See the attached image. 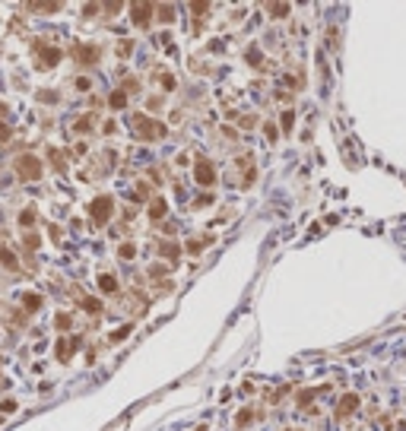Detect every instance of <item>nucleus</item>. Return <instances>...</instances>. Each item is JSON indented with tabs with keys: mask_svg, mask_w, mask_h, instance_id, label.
<instances>
[{
	"mask_svg": "<svg viewBox=\"0 0 406 431\" xmlns=\"http://www.w3.org/2000/svg\"><path fill=\"white\" fill-rule=\"evenodd\" d=\"M16 172H20L23 181H39L42 178V162L35 156H20L16 159Z\"/></svg>",
	"mask_w": 406,
	"mask_h": 431,
	"instance_id": "f257e3e1",
	"label": "nucleus"
},
{
	"mask_svg": "<svg viewBox=\"0 0 406 431\" xmlns=\"http://www.w3.org/2000/svg\"><path fill=\"white\" fill-rule=\"evenodd\" d=\"M134 124H137V130H140V137L143 140H159V137H165V124H159V121H150L146 115H134Z\"/></svg>",
	"mask_w": 406,
	"mask_h": 431,
	"instance_id": "f03ea898",
	"label": "nucleus"
},
{
	"mask_svg": "<svg viewBox=\"0 0 406 431\" xmlns=\"http://www.w3.org/2000/svg\"><path fill=\"white\" fill-rule=\"evenodd\" d=\"M112 197H108V194H102V197H96V200H92L89 203V216L92 219H96L99 222V226H102V222H108V219H112Z\"/></svg>",
	"mask_w": 406,
	"mask_h": 431,
	"instance_id": "7ed1b4c3",
	"label": "nucleus"
},
{
	"mask_svg": "<svg viewBox=\"0 0 406 431\" xmlns=\"http://www.w3.org/2000/svg\"><path fill=\"white\" fill-rule=\"evenodd\" d=\"M73 58H77L80 64H86V67H92L102 58V48L99 45H77V48H73Z\"/></svg>",
	"mask_w": 406,
	"mask_h": 431,
	"instance_id": "20e7f679",
	"label": "nucleus"
},
{
	"mask_svg": "<svg viewBox=\"0 0 406 431\" xmlns=\"http://www.w3.org/2000/svg\"><path fill=\"white\" fill-rule=\"evenodd\" d=\"M194 178H197L203 187H213V184H216V172H213V165H210L207 159H197V165H194Z\"/></svg>",
	"mask_w": 406,
	"mask_h": 431,
	"instance_id": "39448f33",
	"label": "nucleus"
},
{
	"mask_svg": "<svg viewBox=\"0 0 406 431\" xmlns=\"http://www.w3.org/2000/svg\"><path fill=\"white\" fill-rule=\"evenodd\" d=\"M356 409H359V397H356V393H346V397L340 400V406H337V419H346V416H353Z\"/></svg>",
	"mask_w": 406,
	"mask_h": 431,
	"instance_id": "423d86ee",
	"label": "nucleus"
},
{
	"mask_svg": "<svg viewBox=\"0 0 406 431\" xmlns=\"http://www.w3.org/2000/svg\"><path fill=\"white\" fill-rule=\"evenodd\" d=\"M35 48H39V64H42V67H54V64L61 61V51H58V48H45L42 42L35 45Z\"/></svg>",
	"mask_w": 406,
	"mask_h": 431,
	"instance_id": "0eeeda50",
	"label": "nucleus"
},
{
	"mask_svg": "<svg viewBox=\"0 0 406 431\" xmlns=\"http://www.w3.org/2000/svg\"><path fill=\"white\" fill-rule=\"evenodd\" d=\"M153 10H156L153 4H134V7H131L134 23H137V26H146V23H150V16H153Z\"/></svg>",
	"mask_w": 406,
	"mask_h": 431,
	"instance_id": "6e6552de",
	"label": "nucleus"
},
{
	"mask_svg": "<svg viewBox=\"0 0 406 431\" xmlns=\"http://www.w3.org/2000/svg\"><path fill=\"white\" fill-rule=\"evenodd\" d=\"M73 349H77V340H70V336H61V340H58V359H61V362H70Z\"/></svg>",
	"mask_w": 406,
	"mask_h": 431,
	"instance_id": "1a4fd4ad",
	"label": "nucleus"
},
{
	"mask_svg": "<svg viewBox=\"0 0 406 431\" xmlns=\"http://www.w3.org/2000/svg\"><path fill=\"white\" fill-rule=\"evenodd\" d=\"M159 251H162L165 257H169L172 264H178V260H181V248L175 245V241H162V245H159Z\"/></svg>",
	"mask_w": 406,
	"mask_h": 431,
	"instance_id": "9d476101",
	"label": "nucleus"
},
{
	"mask_svg": "<svg viewBox=\"0 0 406 431\" xmlns=\"http://www.w3.org/2000/svg\"><path fill=\"white\" fill-rule=\"evenodd\" d=\"M162 216H165V200L156 197V200L150 203V219H162Z\"/></svg>",
	"mask_w": 406,
	"mask_h": 431,
	"instance_id": "9b49d317",
	"label": "nucleus"
},
{
	"mask_svg": "<svg viewBox=\"0 0 406 431\" xmlns=\"http://www.w3.org/2000/svg\"><path fill=\"white\" fill-rule=\"evenodd\" d=\"M108 105H112V108H124V105H127V92H124V89L112 92V99H108Z\"/></svg>",
	"mask_w": 406,
	"mask_h": 431,
	"instance_id": "f8f14e48",
	"label": "nucleus"
},
{
	"mask_svg": "<svg viewBox=\"0 0 406 431\" xmlns=\"http://www.w3.org/2000/svg\"><path fill=\"white\" fill-rule=\"evenodd\" d=\"M99 289L102 292H115L118 289V279L115 276H99Z\"/></svg>",
	"mask_w": 406,
	"mask_h": 431,
	"instance_id": "ddd939ff",
	"label": "nucleus"
},
{
	"mask_svg": "<svg viewBox=\"0 0 406 431\" xmlns=\"http://www.w3.org/2000/svg\"><path fill=\"white\" fill-rule=\"evenodd\" d=\"M23 305H26V311H39V308H42V298L35 295V292H29V295L23 298Z\"/></svg>",
	"mask_w": 406,
	"mask_h": 431,
	"instance_id": "4468645a",
	"label": "nucleus"
},
{
	"mask_svg": "<svg viewBox=\"0 0 406 431\" xmlns=\"http://www.w3.org/2000/svg\"><path fill=\"white\" fill-rule=\"evenodd\" d=\"M83 308H86L89 314H99V311H102V302H99V298H83Z\"/></svg>",
	"mask_w": 406,
	"mask_h": 431,
	"instance_id": "2eb2a0df",
	"label": "nucleus"
},
{
	"mask_svg": "<svg viewBox=\"0 0 406 431\" xmlns=\"http://www.w3.org/2000/svg\"><path fill=\"white\" fill-rule=\"evenodd\" d=\"M0 260H4V264H7L10 270L20 267V264H16V257H13V251H7V248H0Z\"/></svg>",
	"mask_w": 406,
	"mask_h": 431,
	"instance_id": "dca6fc26",
	"label": "nucleus"
},
{
	"mask_svg": "<svg viewBox=\"0 0 406 431\" xmlns=\"http://www.w3.org/2000/svg\"><path fill=\"white\" fill-rule=\"evenodd\" d=\"M131 330H134V324H124V327H118V330L112 333V343H121V340H124V336L131 333Z\"/></svg>",
	"mask_w": 406,
	"mask_h": 431,
	"instance_id": "f3484780",
	"label": "nucleus"
},
{
	"mask_svg": "<svg viewBox=\"0 0 406 431\" xmlns=\"http://www.w3.org/2000/svg\"><path fill=\"white\" fill-rule=\"evenodd\" d=\"M270 13L276 16V20H283V16L289 13V4H270Z\"/></svg>",
	"mask_w": 406,
	"mask_h": 431,
	"instance_id": "a211bd4d",
	"label": "nucleus"
},
{
	"mask_svg": "<svg viewBox=\"0 0 406 431\" xmlns=\"http://www.w3.org/2000/svg\"><path fill=\"white\" fill-rule=\"evenodd\" d=\"M54 324H58V330H70L73 327V317L70 314H58V321H54Z\"/></svg>",
	"mask_w": 406,
	"mask_h": 431,
	"instance_id": "6ab92c4d",
	"label": "nucleus"
},
{
	"mask_svg": "<svg viewBox=\"0 0 406 431\" xmlns=\"http://www.w3.org/2000/svg\"><path fill=\"white\" fill-rule=\"evenodd\" d=\"M251 419H254V412H251V409H242V412L235 416V422H238V425H251Z\"/></svg>",
	"mask_w": 406,
	"mask_h": 431,
	"instance_id": "aec40b11",
	"label": "nucleus"
},
{
	"mask_svg": "<svg viewBox=\"0 0 406 431\" xmlns=\"http://www.w3.org/2000/svg\"><path fill=\"white\" fill-rule=\"evenodd\" d=\"M29 10H42V13H54L58 4H29Z\"/></svg>",
	"mask_w": 406,
	"mask_h": 431,
	"instance_id": "412c9836",
	"label": "nucleus"
},
{
	"mask_svg": "<svg viewBox=\"0 0 406 431\" xmlns=\"http://www.w3.org/2000/svg\"><path fill=\"white\" fill-rule=\"evenodd\" d=\"M292 124H295V115H292V111H283V130H286V134L292 130Z\"/></svg>",
	"mask_w": 406,
	"mask_h": 431,
	"instance_id": "4be33fe9",
	"label": "nucleus"
},
{
	"mask_svg": "<svg viewBox=\"0 0 406 431\" xmlns=\"http://www.w3.org/2000/svg\"><path fill=\"white\" fill-rule=\"evenodd\" d=\"M159 13H162V23H172L175 20V7H159Z\"/></svg>",
	"mask_w": 406,
	"mask_h": 431,
	"instance_id": "5701e85b",
	"label": "nucleus"
},
{
	"mask_svg": "<svg viewBox=\"0 0 406 431\" xmlns=\"http://www.w3.org/2000/svg\"><path fill=\"white\" fill-rule=\"evenodd\" d=\"M20 222H23V226H32V222H35V213H32V210H23V213H20Z\"/></svg>",
	"mask_w": 406,
	"mask_h": 431,
	"instance_id": "b1692460",
	"label": "nucleus"
},
{
	"mask_svg": "<svg viewBox=\"0 0 406 431\" xmlns=\"http://www.w3.org/2000/svg\"><path fill=\"white\" fill-rule=\"evenodd\" d=\"M134 254H137V248H134V245H121V257H124V260H131Z\"/></svg>",
	"mask_w": 406,
	"mask_h": 431,
	"instance_id": "393cba45",
	"label": "nucleus"
},
{
	"mask_svg": "<svg viewBox=\"0 0 406 431\" xmlns=\"http://www.w3.org/2000/svg\"><path fill=\"white\" fill-rule=\"evenodd\" d=\"M165 273H169V270H165L162 264H156V267H150V276H156V279H162Z\"/></svg>",
	"mask_w": 406,
	"mask_h": 431,
	"instance_id": "a878e982",
	"label": "nucleus"
},
{
	"mask_svg": "<svg viewBox=\"0 0 406 431\" xmlns=\"http://www.w3.org/2000/svg\"><path fill=\"white\" fill-rule=\"evenodd\" d=\"M311 400H315V390H305V393H302V397H299V403H302V406H308Z\"/></svg>",
	"mask_w": 406,
	"mask_h": 431,
	"instance_id": "bb28decb",
	"label": "nucleus"
},
{
	"mask_svg": "<svg viewBox=\"0 0 406 431\" xmlns=\"http://www.w3.org/2000/svg\"><path fill=\"white\" fill-rule=\"evenodd\" d=\"M7 140H10V127L0 121V143H7Z\"/></svg>",
	"mask_w": 406,
	"mask_h": 431,
	"instance_id": "cd10ccee",
	"label": "nucleus"
},
{
	"mask_svg": "<svg viewBox=\"0 0 406 431\" xmlns=\"http://www.w3.org/2000/svg\"><path fill=\"white\" fill-rule=\"evenodd\" d=\"M26 248H29V251H35V248H39V238L29 235V238H26Z\"/></svg>",
	"mask_w": 406,
	"mask_h": 431,
	"instance_id": "c85d7f7f",
	"label": "nucleus"
},
{
	"mask_svg": "<svg viewBox=\"0 0 406 431\" xmlns=\"http://www.w3.org/2000/svg\"><path fill=\"white\" fill-rule=\"evenodd\" d=\"M121 10V4H118V0H112V4H105V13H118Z\"/></svg>",
	"mask_w": 406,
	"mask_h": 431,
	"instance_id": "c756f323",
	"label": "nucleus"
},
{
	"mask_svg": "<svg viewBox=\"0 0 406 431\" xmlns=\"http://www.w3.org/2000/svg\"><path fill=\"white\" fill-rule=\"evenodd\" d=\"M264 134H267V140H276V127H273V124H267V127H264Z\"/></svg>",
	"mask_w": 406,
	"mask_h": 431,
	"instance_id": "7c9ffc66",
	"label": "nucleus"
},
{
	"mask_svg": "<svg viewBox=\"0 0 406 431\" xmlns=\"http://www.w3.org/2000/svg\"><path fill=\"white\" fill-rule=\"evenodd\" d=\"M188 251H191V254H200V251H203V241H191Z\"/></svg>",
	"mask_w": 406,
	"mask_h": 431,
	"instance_id": "2f4dec72",
	"label": "nucleus"
}]
</instances>
